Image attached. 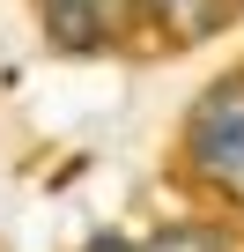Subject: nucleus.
Returning <instances> with one entry per match:
<instances>
[{
    "mask_svg": "<svg viewBox=\"0 0 244 252\" xmlns=\"http://www.w3.org/2000/svg\"><path fill=\"white\" fill-rule=\"evenodd\" d=\"M37 23L59 52H111L141 15L134 0H37Z\"/></svg>",
    "mask_w": 244,
    "mask_h": 252,
    "instance_id": "1",
    "label": "nucleus"
},
{
    "mask_svg": "<svg viewBox=\"0 0 244 252\" xmlns=\"http://www.w3.org/2000/svg\"><path fill=\"white\" fill-rule=\"evenodd\" d=\"M134 15L163 52H200L237 23V0H134Z\"/></svg>",
    "mask_w": 244,
    "mask_h": 252,
    "instance_id": "2",
    "label": "nucleus"
},
{
    "mask_svg": "<svg viewBox=\"0 0 244 252\" xmlns=\"http://www.w3.org/2000/svg\"><path fill=\"white\" fill-rule=\"evenodd\" d=\"M141 252H237V237L222 222H163Z\"/></svg>",
    "mask_w": 244,
    "mask_h": 252,
    "instance_id": "3",
    "label": "nucleus"
},
{
    "mask_svg": "<svg viewBox=\"0 0 244 252\" xmlns=\"http://www.w3.org/2000/svg\"><path fill=\"white\" fill-rule=\"evenodd\" d=\"M89 252H141V245H118V237H96Z\"/></svg>",
    "mask_w": 244,
    "mask_h": 252,
    "instance_id": "4",
    "label": "nucleus"
}]
</instances>
